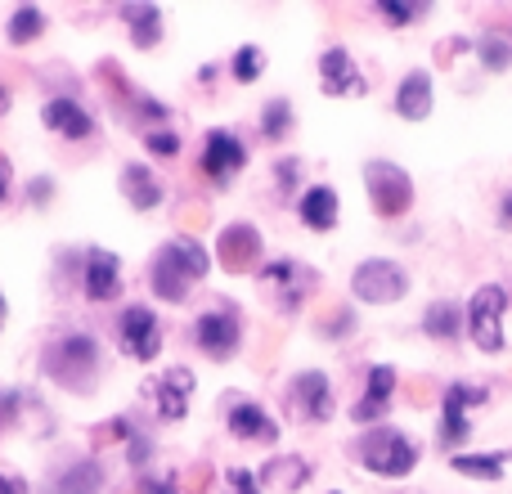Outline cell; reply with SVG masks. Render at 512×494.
Wrapping results in <instances>:
<instances>
[{"label": "cell", "instance_id": "cell-1", "mask_svg": "<svg viewBox=\"0 0 512 494\" xmlns=\"http://www.w3.org/2000/svg\"><path fill=\"white\" fill-rule=\"evenodd\" d=\"M207 265L212 261H207L203 243L189 239V234H176V239L162 243L158 256H153V270H149L153 292H158L162 301H185L189 288L207 274Z\"/></svg>", "mask_w": 512, "mask_h": 494}, {"label": "cell", "instance_id": "cell-2", "mask_svg": "<svg viewBox=\"0 0 512 494\" xmlns=\"http://www.w3.org/2000/svg\"><path fill=\"white\" fill-rule=\"evenodd\" d=\"M95 369H99V346L90 333H63L59 342L45 351V373L72 391L95 387Z\"/></svg>", "mask_w": 512, "mask_h": 494}, {"label": "cell", "instance_id": "cell-3", "mask_svg": "<svg viewBox=\"0 0 512 494\" xmlns=\"http://www.w3.org/2000/svg\"><path fill=\"white\" fill-rule=\"evenodd\" d=\"M360 463L369 472H378V477H409L418 463V445L409 436L391 432V427H378V432H369L360 441Z\"/></svg>", "mask_w": 512, "mask_h": 494}, {"label": "cell", "instance_id": "cell-4", "mask_svg": "<svg viewBox=\"0 0 512 494\" xmlns=\"http://www.w3.org/2000/svg\"><path fill=\"white\" fill-rule=\"evenodd\" d=\"M504 315H508V292L499 283H486V288L472 292L468 301V333L472 342L486 355L504 351Z\"/></svg>", "mask_w": 512, "mask_h": 494}, {"label": "cell", "instance_id": "cell-5", "mask_svg": "<svg viewBox=\"0 0 512 494\" xmlns=\"http://www.w3.org/2000/svg\"><path fill=\"white\" fill-rule=\"evenodd\" d=\"M364 185H369V203L378 216H405L414 203V180L396 167V162H369L364 167Z\"/></svg>", "mask_w": 512, "mask_h": 494}, {"label": "cell", "instance_id": "cell-6", "mask_svg": "<svg viewBox=\"0 0 512 494\" xmlns=\"http://www.w3.org/2000/svg\"><path fill=\"white\" fill-rule=\"evenodd\" d=\"M351 292L360 301H373V306H391L409 292V274L396 261H364L351 274Z\"/></svg>", "mask_w": 512, "mask_h": 494}, {"label": "cell", "instance_id": "cell-7", "mask_svg": "<svg viewBox=\"0 0 512 494\" xmlns=\"http://www.w3.org/2000/svg\"><path fill=\"white\" fill-rule=\"evenodd\" d=\"M194 337H198V351L212 355V360H230L243 342V324H239V310L234 306H216L207 315H198L194 324Z\"/></svg>", "mask_w": 512, "mask_h": 494}, {"label": "cell", "instance_id": "cell-8", "mask_svg": "<svg viewBox=\"0 0 512 494\" xmlns=\"http://www.w3.org/2000/svg\"><path fill=\"white\" fill-rule=\"evenodd\" d=\"M117 333H122V351L131 355V360H140V364L158 360V351H162V328H158V315H153L149 306L122 310V319H117Z\"/></svg>", "mask_w": 512, "mask_h": 494}, {"label": "cell", "instance_id": "cell-9", "mask_svg": "<svg viewBox=\"0 0 512 494\" xmlns=\"http://www.w3.org/2000/svg\"><path fill=\"white\" fill-rule=\"evenodd\" d=\"M490 400V391L486 387H463V382H450L445 387V414H441V436H445V445H459V441H468V405H486Z\"/></svg>", "mask_w": 512, "mask_h": 494}, {"label": "cell", "instance_id": "cell-10", "mask_svg": "<svg viewBox=\"0 0 512 494\" xmlns=\"http://www.w3.org/2000/svg\"><path fill=\"white\" fill-rule=\"evenodd\" d=\"M248 167V149L239 144V135L230 131H212L203 140V176H212L216 185H225V180L234 176V171Z\"/></svg>", "mask_w": 512, "mask_h": 494}, {"label": "cell", "instance_id": "cell-11", "mask_svg": "<svg viewBox=\"0 0 512 494\" xmlns=\"http://www.w3.org/2000/svg\"><path fill=\"white\" fill-rule=\"evenodd\" d=\"M149 396H153V405H158V418H167V423H180V418L189 414V396H194V373H189V369L162 373L158 382H149Z\"/></svg>", "mask_w": 512, "mask_h": 494}, {"label": "cell", "instance_id": "cell-12", "mask_svg": "<svg viewBox=\"0 0 512 494\" xmlns=\"http://www.w3.org/2000/svg\"><path fill=\"white\" fill-rule=\"evenodd\" d=\"M216 256H221V265L230 274L252 270L256 256H261V234H256L252 225H230V230H221V239H216Z\"/></svg>", "mask_w": 512, "mask_h": 494}, {"label": "cell", "instance_id": "cell-13", "mask_svg": "<svg viewBox=\"0 0 512 494\" xmlns=\"http://www.w3.org/2000/svg\"><path fill=\"white\" fill-rule=\"evenodd\" d=\"M319 77H324L328 95H364V77H360L355 59L342 50V45H333V50L319 54Z\"/></svg>", "mask_w": 512, "mask_h": 494}, {"label": "cell", "instance_id": "cell-14", "mask_svg": "<svg viewBox=\"0 0 512 494\" xmlns=\"http://www.w3.org/2000/svg\"><path fill=\"white\" fill-rule=\"evenodd\" d=\"M225 423H230V432L239 436V441H256V445L279 441V423H274L261 405H252V400H234V409H230Z\"/></svg>", "mask_w": 512, "mask_h": 494}, {"label": "cell", "instance_id": "cell-15", "mask_svg": "<svg viewBox=\"0 0 512 494\" xmlns=\"http://www.w3.org/2000/svg\"><path fill=\"white\" fill-rule=\"evenodd\" d=\"M117 283H122V261H117V252L90 247L86 252V297L90 301H113Z\"/></svg>", "mask_w": 512, "mask_h": 494}, {"label": "cell", "instance_id": "cell-16", "mask_svg": "<svg viewBox=\"0 0 512 494\" xmlns=\"http://www.w3.org/2000/svg\"><path fill=\"white\" fill-rule=\"evenodd\" d=\"M261 279L270 283V288H279V306H283V310H297L301 297L315 288V274L301 270L297 261H274V265H265Z\"/></svg>", "mask_w": 512, "mask_h": 494}, {"label": "cell", "instance_id": "cell-17", "mask_svg": "<svg viewBox=\"0 0 512 494\" xmlns=\"http://www.w3.org/2000/svg\"><path fill=\"white\" fill-rule=\"evenodd\" d=\"M41 122L50 126L54 135H68V140H86V135L95 131L90 113L77 104V99H50V104L41 108Z\"/></svg>", "mask_w": 512, "mask_h": 494}, {"label": "cell", "instance_id": "cell-18", "mask_svg": "<svg viewBox=\"0 0 512 494\" xmlns=\"http://www.w3.org/2000/svg\"><path fill=\"white\" fill-rule=\"evenodd\" d=\"M292 400H297L301 418H310V423H324V418L333 414V391H328L324 373H301V378L292 382Z\"/></svg>", "mask_w": 512, "mask_h": 494}, {"label": "cell", "instance_id": "cell-19", "mask_svg": "<svg viewBox=\"0 0 512 494\" xmlns=\"http://www.w3.org/2000/svg\"><path fill=\"white\" fill-rule=\"evenodd\" d=\"M396 113L405 117V122H427V117H432V77H427L423 68L409 72V77L400 81V90H396Z\"/></svg>", "mask_w": 512, "mask_h": 494}, {"label": "cell", "instance_id": "cell-20", "mask_svg": "<svg viewBox=\"0 0 512 494\" xmlns=\"http://www.w3.org/2000/svg\"><path fill=\"white\" fill-rule=\"evenodd\" d=\"M391 391H396V369H387V364L369 369V391H364V400L351 409V418L355 423H373V418H382L387 414Z\"/></svg>", "mask_w": 512, "mask_h": 494}, {"label": "cell", "instance_id": "cell-21", "mask_svg": "<svg viewBox=\"0 0 512 494\" xmlns=\"http://www.w3.org/2000/svg\"><path fill=\"white\" fill-rule=\"evenodd\" d=\"M122 194L135 212H153V207L162 203V185L153 180L149 167H126L122 171Z\"/></svg>", "mask_w": 512, "mask_h": 494}, {"label": "cell", "instance_id": "cell-22", "mask_svg": "<svg viewBox=\"0 0 512 494\" xmlns=\"http://www.w3.org/2000/svg\"><path fill=\"white\" fill-rule=\"evenodd\" d=\"M301 221L310 225V230H333L337 225V194L328 185H315V189H306L301 194Z\"/></svg>", "mask_w": 512, "mask_h": 494}, {"label": "cell", "instance_id": "cell-23", "mask_svg": "<svg viewBox=\"0 0 512 494\" xmlns=\"http://www.w3.org/2000/svg\"><path fill=\"white\" fill-rule=\"evenodd\" d=\"M122 18H126V27H131L140 50H153V45L162 41V9L158 5H126Z\"/></svg>", "mask_w": 512, "mask_h": 494}, {"label": "cell", "instance_id": "cell-24", "mask_svg": "<svg viewBox=\"0 0 512 494\" xmlns=\"http://www.w3.org/2000/svg\"><path fill=\"white\" fill-rule=\"evenodd\" d=\"M99 486H104V472H99V463L95 459H81V463H72V468L59 477L54 494H99Z\"/></svg>", "mask_w": 512, "mask_h": 494}, {"label": "cell", "instance_id": "cell-25", "mask_svg": "<svg viewBox=\"0 0 512 494\" xmlns=\"http://www.w3.org/2000/svg\"><path fill=\"white\" fill-rule=\"evenodd\" d=\"M450 468L477 481H499L504 477V454H454Z\"/></svg>", "mask_w": 512, "mask_h": 494}, {"label": "cell", "instance_id": "cell-26", "mask_svg": "<svg viewBox=\"0 0 512 494\" xmlns=\"http://www.w3.org/2000/svg\"><path fill=\"white\" fill-rule=\"evenodd\" d=\"M459 324H463V315H459V306H454V301H432V306H427V315H423L427 337H441V342L459 333Z\"/></svg>", "mask_w": 512, "mask_h": 494}, {"label": "cell", "instance_id": "cell-27", "mask_svg": "<svg viewBox=\"0 0 512 494\" xmlns=\"http://www.w3.org/2000/svg\"><path fill=\"white\" fill-rule=\"evenodd\" d=\"M41 32H45V14L36 5H18L14 14H9V41H14V45L36 41Z\"/></svg>", "mask_w": 512, "mask_h": 494}, {"label": "cell", "instance_id": "cell-28", "mask_svg": "<svg viewBox=\"0 0 512 494\" xmlns=\"http://www.w3.org/2000/svg\"><path fill=\"white\" fill-rule=\"evenodd\" d=\"M261 477L270 481V486H279V490H297L301 481L310 477V468H306L301 459H270V463H265Z\"/></svg>", "mask_w": 512, "mask_h": 494}, {"label": "cell", "instance_id": "cell-29", "mask_svg": "<svg viewBox=\"0 0 512 494\" xmlns=\"http://www.w3.org/2000/svg\"><path fill=\"white\" fill-rule=\"evenodd\" d=\"M288 126H292V104H288V99H270V104H265V113H261V135H265V140H283V135H288Z\"/></svg>", "mask_w": 512, "mask_h": 494}, {"label": "cell", "instance_id": "cell-30", "mask_svg": "<svg viewBox=\"0 0 512 494\" xmlns=\"http://www.w3.org/2000/svg\"><path fill=\"white\" fill-rule=\"evenodd\" d=\"M261 68H265V59H261V50H256V45H243V50L234 54V77H239L243 86L261 77Z\"/></svg>", "mask_w": 512, "mask_h": 494}, {"label": "cell", "instance_id": "cell-31", "mask_svg": "<svg viewBox=\"0 0 512 494\" xmlns=\"http://www.w3.org/2000/svg\"><path fill=\"white\" fill-rule=\"evenodd\" d=\"M481 63L495 68V72H504L512 63V45L504 41V36H486V41H481Z\"/></svg>", "mask_w": 512, "mask_h": 494}, {"label": "cell", "instance_id": "cell-32", "mask_svg": "<svg viewBox=\"0 0 512 494\" xmlns=\"http://www.w3.org/2000/svg\"><path fill=\"white\" fill-rule=\"evenodd\" d=\"M378 9H382V14H387V23L405 27V23H414V18L423 14L427 5H405V0H378Z\"/></svg>", "mask_w": 512, "mask_h": 494}, {"label": "cell", "instance_id": "cell-33", "mask_svg": "<svg viewBox=\"0 0 512 494\" xmlns=\"http://www.w3.org/2000/svg\"><path fill=\"white\" fill-rule=\"evenodd\" d=\"M144 144H149V153H158V158H176L180 153V135L176 131H149L144 135Z\"/></svg>", "mask_w": 512, "mask_h": 494}, {"label": "cell", "instance_id": "cell-34", "mask_svg": "<svg viewBox=\"0 0 512 494\" xmlns=\"http://www.w3.org/2000/svg\"><path fill=\"white\" fill-rule=\"evenodd\" d=\"M135 490H140V494H180L176 477H140V481H135Z\"/></svg>", "mask_w": 512, "mask_h": 494}, {"label": "cell", "instance_id": "cell-35", "mask_svg": "<svg viewBox=\"0 0 512 494\" xmlns=\"http://www.w3.org/2000/svg\"><path fill=\"white\" fill-rule=\"evenodd\" d=\"M50 198H54V180L50 176H36L32 180V203L36 207H50Z\"/></svg>", "mask_w": 512, "mask_h": 494}, {"label": "cell", "instance_id": "cell-36", "mask_svg": "<svg viewBox=\"0 0 512 494\" xmlns=\"http://www.w3.org/2000/svg\"><path fill=\"white\" fill-rule=\"evenodd\" d=\"M230 486H234V494H261L256 477H252V472H243V468H234V472H230Z\"/></svg>", "mask_w": 512, "mask_h": 494}, {"label": "cell", "instance_id": "cell-37", "mask_svg": "<svg viewBox=\"0 0 512 494\" xmlns=\"http://www.w3.org/2000/svg\"><path fill=\"white\" fill-rule=\"evenodd\" d=\"M126 445H131V468H140V463H149V441H144V436H131V441H126Z\"/></svg>", "mask_w": 512, "mask_h": 494}, {"label": "cell", "instance_id": "cell-38", "mask_svg": "<svg viewBox=\"0 0 512 494\" xmlns=\"http://www.w3.org/2000/svg\"><path fill=\"white\" fill-rule=\"evenodd\" d=\"M274 176H279V185L283 189H292V185H297V162H279V167H274Z\"/></svg>", "mask_w": 512, "mask_h": 494}, {"label": "cell", "instance_id": "cell-39", "mask_svg": "<svg viewBox=\"0 0 512 494\" xmlns=\"http://www.w3.org/2000/svg\"><path fill=\"white\" fill-rule=\"evenodd\" d=\"M18 400H23V396H14V391H0V427L14 418V405H18Z\"/></svg>", "mask_w": 512, "mask_h": 494}, {"label": "cell", "instance_id": "cell-40", "mask_svg": "<svg viewBox=\"0 0 512 494\" xmlns=\"http://www.w3.org/2000/svg\"><path fill=\"white\" fill-rule=\"evenodd\" d=\"M9 180H14V171H9V158L0 153V203L9 198Z\"/></svg>", "mask_w": 512, "mask_h": 494}, {"label": "cell", "instance_id": "cell-41", "mask_svg": "<svg viewBox=\"0 0 512 494\" xmlns=\"http://www.w3.org/2000/svg\"><path fill=\"white\" fill-rule=\"evenodd\" d=\"M0 494H27V486L18 477H9V472H0Z\"/></svg>", "mask_w": 512, "mask_h": 494}, {"label": "cell", "instance_id": "cell-42", "mask_svg": "<svg viewBox=\"0 0 512 494\" xmlns=\"http://www.w3.org/2000/svg\"><path fill=\"white\" fill-rule=\"evenodd\" d=\"M499 216H504V225L512 230V194H504V207H499Z\"/></svg>", "mask_w": 512, "mask_h": 494}, {"label": "cell", "instance_id": "cell-43", "mask_svg": "<svg viewBox=\"0 0 512 494\" xmlns=\"http://www.w3.org/2000/svg\"><path fill=\"white\" fill-rule=\"evenodd\" d=\"M5 108H9V95H5V86H0V113H5Z\"/></svg>", "mask_w": 512, "mask_h": 494}, {"label": "cell", "instance_id": "cell-44", "mask_svg": "<svg viewBox=\"0 0 512 494\" xmlns=\"http://www.w3.org/2000/svg\"><path fill=\"white\" fill-rule=\"evenodd\" d=\"M0 319H5V297H0Z\"/></svg>", "mask_w": 512, "mask_h": 494}]
</instances>
